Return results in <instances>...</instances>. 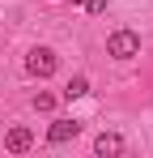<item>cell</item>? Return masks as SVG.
Instances as JSON below:
<instances>
[{"instance_id":"1","label":"cell","mask_w":153,"mask_h":158,"mask_svg":"<svg viewBox=\"0 0 153 158\" xmlns=\"http://www.w3.org/2000/svg\"><path fill=\"white\" fill-rule=\"evenodd\" d=\"M106 56H115V60L140 56V34H136V30H115V34L106 39Z\"/></svg>"},{"instance_id":"2","label":"cell","mask_w":153,"mask_h":158,"mask_svg":"<svg viewBox=\"0 0 153 158\" xmlns=\"http://www.w3.org/2000/svg\"><path fill=\"white\" fill-rule=\"evenodd\" d=\"M55 69H60V56L51 52V47H34V52L26 56V73L30 77H51Z\"/></svg>"},{"instance_id":"3","label":"cell","mask_w":153,"mask_h":158,"mask_svg":"<svg viewBox=\"0 0 153 158\" xmlns=\"http://www.w3.org/2000/svg\"><path fill=\"white\" fill-rule=\"evenodd\" d=\"M30 145H34V132H30V128H22V124L4 132V150H13V154H26Z\"/></svg>"},{"instance_id":"4","label":"cell","mask_w":153,"mask_h":158,"mask_svg":"<svg viewBox=\"0 0 153 158\" xmlns=\"http://www.w3.org/2000/svg\"><path fill=\"white\" fill-rule=\"evenodd\" d=\"M76 132H81L76 120H55V124L47 128V141H51V145H64V141H73Z\"/></svg>"},{"instance_id":"5","label":"cell","mask_w":153,"mask_h":158,"mask_svg":"<svg viewBox=\"0 0 153 158\" xmlns=\"http://www.w3.org/2000/svg\"><path fill=\"white\" fill-rule=\"evenodd\" d=\"M94 150H98L102 158H111V154H119V150H124V137H119V132H98Z\"/></svg>"},{"instance_id":"6","label":"cell","mask_w":153,"mask_h":158,"mask_svg":"<svg viewBox=\"0 0 153 158\" xmlns=\"http://www.w3.org/2000/svg\"><path fill=\"white\" fill-rule=\"evenodd\" d=\"M85 94H89V81L85 77H73L68 85H64V98H68V103H73V98H85Z\"/></svg>"},{"instance_id":"7","label":"cell","mask_w":153,"mask_h":158,"mask_svg":"<svg viewBox=\"0 0 153 158\" xmlns=\"http://www.w3.org/2000/svg\"><path fill=\"white\" fill-rule=\"evenodd\" d=\"M34 107H38V111H51L55 98H51V94H34Z\"/></svg>"},{"instance_id":"8","label":"cell","mask_w":153,"mask_h":158,"mask_svg":"<svg viewBox=\"0 0 153 158\" xmlns=\"http://www.w3.org/2000/svg\"><path fill=\"white\" fill-rule=\"evenodd\" d=\"M85 9H89V13H102V9H106V0H85Z\"/></svg>"},{"instance_id":"9","label":"cell","mask_w":153,"mask_h":158,"mask_svg":"<svg viewBox=\"0 0 153 158\" xmlns=\"http://www.w3.org/2000/svg\"><path fill=\"white\" fill-rule=\"evenodd\" d=\"M73 4H85V0H73Z\"/></svg>"}]
</instances>
